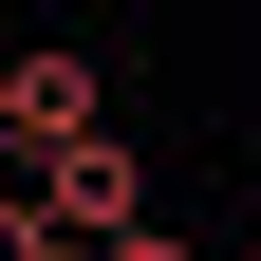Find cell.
Wrapping results in <instances>:
<instances>
[{
  "mask_svg": "<svg viewBox=\"0 0 261 261\" xmlns=\"http://www.w3.org/2000/svg\"><path fill=\"white\" fill-rule=\"evenodd\" d=\"M243 261H261V243H243Z\"/></svg>",
  "mask_w": 261,
  "mask_h": 261,
  "instance_id": "obj_4",
  "label": "cell"
},
{
  "mask_svg": "<svg viewBox=\"0 0 261 261\" xmlns=\"http://www.w3.org/2000/svg\"><path fill=\"white\" fill-rule=\"evenodd\" d=\"M0 130H19V168H56V149H93V130H112V112H93V56H19V75H0Z\"/></svg>",
  "mask_w": 261,
  "mask_h": 261,
  "instance_id": "obj_2",
  "label": "cell"
},
{
  "mask_svg": "<svg viewBox=\"0 0 261 261\" xmlns=\"http://www.w3.org/2000/svg\"><path fill=\"white\" fill-rule=\"evenodd\" d=\"M38 205H56V224H75V243H93V261H112V243H130V224H149V149H130V130H93V149H56V168H38Z\"/></svg>",
  "mask_w": 261,
  "mask_h": 261,
  "instance_id": "obj_1",
  "label": "cell"
},
{
  "mask_svg": "<svg viewBox=\"0 0 261 261\" xmlns=\"http://www.w3.org/2000/svg\"><path fill=\"white\" fill-rule=\"evenodd\" d=\"M112 261H205V243H168V224H130V243H112Z\"/></svg>",
  "mask_w": 261,
  "mask_h": 261,
  "instance_id": "obj_3",
  "label": "cell"
}]
</instances>
